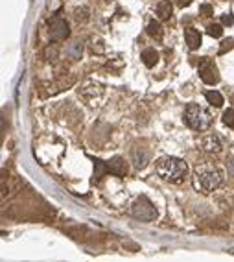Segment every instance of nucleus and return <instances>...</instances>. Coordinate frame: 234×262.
I'll return each mask as SVG.
<instances>
[{
  "mask_svg": "<svg viewBox=\"0 0 234 262\" xmlns=\"http://www.w3.org/2000/svg\"><path fill=\"white\" fill-rule=\"evenodd\" d=\"M155 168H157V174L160 178L170 181V183H181L187 179V163L177 159V157H160L155 164Z\"/></svg>",
  "mask_w": 234,
  "mask_h": 262,
  "instance_id": "f257e3e1",
  "label": "nucleus"
},
{
  "mask_svg": "<svg viewBox=\"0 0 234 262\" xmlns=\"http://www.w3.org/2000/svg\"><path fill=\"white\" fill-rule=\"evenodd\" d=\"M196 187L203 192H212L216 188L223 183V176H221V170L214 166V164H201L197 166L196 172Z\"/></svg>",
  "mask_w": 234,
  "mask_h": 262,
  "instance_id": "f03ea898",
  "label": "nucleus"
},
{
  "mask_svg": "<svg viewBox=\"0 0 234 262\" xmlns=\"http://www.w3.org/2000/svg\"><path fill=\"white\" fill-rule=\"evenodd\" d=\"M185 122H187L188 128H192V130L205 131L210 128L212 116H210V113L206 111L205 107H201L197 103H188L187 109H185Z\"/></svg>",
  "mask_w": 234,
  "mask_h": 262,
  "instance_id": "7ed1b4c3",
  "label": "nucleus"
},
{
  "mask_svg": "<svg viewBox=\"0 0 234 262\" xmlns=\"http://www.w3.org/2000/svg\"><path fill=\"white\" fill-rule=\"evenodd\" d=\"M133 216L142 220V222H151V220H155L157 211H155V207H153V203L148 197L140 196L135 201V205H133Z\"/></svg>",
  "mask_w": 234,
  "mask_h": 262,
  "instance_id": "20e7f679",
  "label": "nucleus"
},
{
  "mask_svg": "<svg viewBox=\"0 0 234 262\" xmlns=\"http://www.w3.org/2000/svg\"><path fill=\"white\" fill-rule=\"evenodd\" d=\"M70 35V30H68V24H66L65 19L61 17H54L50 20V37L54 41H63Z\"/></svg>",
  "mask_w": 234,
  "mask_h": 262,
  "instance_id": "39448f33",
  "label": "nucleus"
},
{
  "mask_svg": "<svg viewBox=\"0 0 234 262\" xmlns=\"http://www.w3.org/2000/svg\"><path fill=\"white\" fill-rule=\"evenodd\" d=\"M199 76L206 85H214L218 82V68L210 59H203L199 63Z\"/></svg>",
  "mask_w": 234,
  "mask_h": 262,
  "instance_id": "423d86ee",
  "label": "nucleus"
},
{
  "mask_svg": "<svg viewBox=\"0 0 234 262\" xmlns=\"http://www.w3.org/2000/svg\"><path fill=\"white\" fill-rule=\"evenodd\" d=\"M201 148L208 151V153H218L221 150V141H219V137L216 133H206L205 137L201 139Z\"/></svg>",
  "mask_w": 234,
  "mask_h": 262,
  "instance_id": "0eeeda50",
  "label": "nucleus"
},
{
  "mask_svg": "<svg viewBox=\"0 0 234 262\" xmlns=\"http://www.w3.org/2000/svg\"><path fill=\"white\" fill-rule=\"evenodd\" d=\"M107 170H109V174H112V176L124 178L125 172H127V164H125V161L122 157H112L111 161H107Z\"/></svg>",
  "mask_w": 234,
  "mask_h": 262,
  "instance_id": "6e6552de",
  "label": "nucleus"
},
{
  "mask_svg": "<svg viewBox=\"0 0 234 262\" xmlns=\"http://www.w3.org/2000/svg\"><path fill=\"white\" fill-rule=\"evenodd\" d=\"M185 39H187V45L190 50H197L201 47V33L194 28H187L185 30Z\"/></svg>",
  "mask_w": 234,
  "mask_h": 262,
  "instance_id": "1a4fd4ad",
  "label": "nucleus"
},
{
  "mask_svg": "<svg viewBox=\"0 0 234 262\" xmlns=\"http://www.w3.org/2000/svg\"><path fill=\"white\" fill-rule=\"evenodd\" d=\"M146 32H148V35H150L151 39H155V41H162V37H164V30H162L160 22H157V20L148 22Z\"/></svg>",
  "mask_w": 234,
  "mask_h": 262,
  "instance_id": "9d476101",
  "label": "nucleus"
},
{
  "mask_svg": "<svg viewBox=\"0 0 234 262\" xmlns=\"http://www.w3.org/2000/svg\"><path fill=\"white\" fill-rule=\"evenodd\" d=\"M172 13H173V6H172L170 0L159 2V6H157V17H159L160 20H168L170 17H172Z\"/></svg>",
  "mask_w": 234,
  "mask_h": 262,
  "instance_id": "9b49d317",
  "label": "nucleus"
},
{
  "mask_svg": "<svg viewBox=\"0 0 234 262\" xmlns=\"http://www.w3.org/2000/svg\"><path fill=\"white\" fill-rule=\"evenodd\" d=\"M142 61H144V65L146 66H155L157 65V61H159V52L155 50V48H146L144 52H142Z\"/></svg>",
  "mask_w": 234,
  "mask_h": 262,
  "instance_id": "f8f14e48",
  "label": "nucleus"
},
{
  "mask_svg": "<svg viewBox=\"0 0 234 262\" xmlns=\"http://www.w3.org/2000/svg\"><path fill=\"white\" fill-rule=\"evenodd\" d=\"M205 98L206 102L210 103V105H214V107H221L223 105V96L218 93V91H206Z\"/></svg>",
  "mask_w": 234,
  "mask_h": 262,
  "instance_id": "ddd939ff",
  "label": "nucleus"
},
{
  "mask_svg": "<svg viewBox=\"0 0 234 262\" xmlns=\"http://www.w3.org/2000/svg\"><path fill=\"white\" fill-rule=\"evenodd\" d=\"M105 174H109V170H107V161L96 159L94 161V176H96V179H102Z\"/></svg>",
  "mask_w": 234,
  "mask_h": 262,
  "instance_id": "4468645a",
  "label": "nucleus"
},
{
  "mask_svg": "<svg viewBox=\"0 0 234 262\" xmlns=\"http://www.w3.org/2000/svg\"><path fill=\"white\" fill-rule=\"evenodd\" d=\"M133 161H135V168H144L148 164V153L140 151V155H139V150H135L133 151Z\"/></svg>",
  "mask_w": 234,
  "mask_h": 262,
  "instance_id": "2eb2a0df",
  "label": "nucleus"
},
{
  "mask_svg": "<svg viewBox=\"0 0 234 262\" xmlns=\"http://www.w3.org/2000/svg\"><path fill=\"white\" fill-rule=\"evenodd\" d=\"M206 33L210 37H221L223 35V24H218V22H212L206 26Z\"/></svg>",
  "mask_w": 234,
  "mask_h": 262,
  "instance_id": "dca6fc26",
  "label": "nucleus"
},
{
  "mask_svg": "<svg viewBox=\"0 0 234 262\" xmlns=\"http://www.w3.org/2000/svg\"><path fill=\"white\" fill-rule=\"evenodd\" d=\"M223 124L229 128H234V109H227L223 113Z\"/></svg>",
  "mask_w": 234,
  "mask_h": 262,
  "instance_id": "f3484780",
  "label": "nucleus"
},
{
  "mask_svg": "<svg viewBox=\"0 0 234 262\" xmlns=\"http://www.w3.org/2000/svg\"><path fill=\"white\" fill-rule=\"evenodd\" d=\"M89 19V10H87V8H78V10H76V20H79V22H81V20H87Z\"/></svg>",
  "mask_w": 234,
  "mask_h": 262,
  "instance_id": "a211bd4d",
  "label": "nucleus"
},
{
  "mask_svg": "<svg viewBox=\"0 0 234 262\" xmlns=\"http://www.w3.org/2000/svg\"><path fill=\"white\" fill-rule=\"evenodd\" d=\"M199 13H201L203 17H210V15L214 13V10H212V6H210V4H201V8H199Z\"/></svg>",
  "mask_w": 234,
  "mask_h": 262,
  "instance_id": "6ab92c4d",
  "label": "nucleus"
},
{
  "mask_svg": "<svg viewBox=\"0 0 234 262\" xmlns=\"http://www.w3.org/2000/svg\"><path fill=\"white\" fill-rule=\"evenodd\" d=\"M233 47H234V39H225L223 45H221V48H219V54H225L227 50H231Z\"/></svg>",
  "mask_w": 234,
  "mask_h": 262,
  "instance_id": "aec40b11",
  "label": "nucleus"
},
{
  "mask_svg": "<svg viewBox=\"0 0 234 262\" xmlns=\"http://www.w3.org/2000/svg\"><path fill=\"white\" fill-rule=\"evenodd\" d=\"M233 22H234L233 13H225L223 17H221V24H223V26H231Z\"/></svg>",
  "mask_w": 234,
  "mask_h": 262,
  "instance_id": "412c9836",
  "label": "nucleus"
},
{
  "mask_svg": "<svg viewBox=\"0 0 234 262\" xmlns=\"http://www.w3.org/2000/svg\"><path fill=\"white\" fill-rule=\"evenodd\" d=\"M175 4H177L179 8H188L192 4V0H175Z\"/></svg>",
  "mask_w": 234,
  "mask_h": 262,
  "instance_id": "4be33fe9",
  "label": "nucleus"
}]
</instances>
